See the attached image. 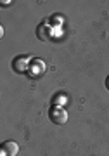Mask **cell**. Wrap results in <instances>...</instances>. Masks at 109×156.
I'll return each mask as SVG.
<instances>
[{"label": "cell", "instance_id": "cell-2", "mask_svg": "<svg viewBox=\"0 0 109 156\" xmlns=\"http://www.w3.org/2000/svg\"><path fill=\"white\" fill-rule=\"evenodd\" d=\"M30 59H31L30 56H19V57H16V59L12 61V69H14L16 73H19V75H21V73H24L28 69Z\"/></svg>", "mask_w": 109, "mask_h": 156}, {"label": "cell", "instance_id": "cell-4", "mask_svg": "<svg viewBox=\"0 0 109 156\" xmlns=\"http://www.w3.org/2000/svg\"><path fill=\"white\" fill-rule=\"evenodd\" d=\"M64 101H68V97H64V95H57V97H55V104H62Z\"/></svg>", "mask_w": 109, "mask_h": 156}, {"label": "cell", "instance_id": "cell-1", "mask_svg": "<svg viewBox=\"0 0 109 156\" xmlns=\"http://www.w3.org/2000/svg\"><path fill=\"white\" fill-rule=\"evenodd\" d=\"M50 120L55 123V125H64L68 122V113L62 109V108H52L50 109Z\"/></svg>", "mask_w": 109, "mask_h": 156}, {"label": "cell", "instance_id": "cell-5", "mask_svg": "<svg viewBox=\"0 0 109 156\" xmlns=\"http://www.w3.org/2000/svg\"><path fill=\"white\" fill-rule=\"evenodd\" d=\"M106 87H107V90H109V76L106 78Z\"/></svg>", "mask_w": 109, "mask_h": 156}, {"label": "cell", "instance_id": "cell-3", "mask_svg": "<svg viewBox=\"0 0 109 156\" xmlns=\"http://www.w3.org/2000/svg\"><path fill=\"white\" fill-rule=\"evenodd\" d=\"M17 151H19V147H17V144L14 140H7L2 146V154L4 156H16Z\"/></svg>", "mask_w": 109, "mask_h": 156}]
</instances>
